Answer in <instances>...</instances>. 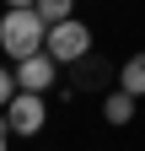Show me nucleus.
<instances>
[{
	"mask_svg": "<svg viewBox=\"0 0 145 151\" xmlns=\"http://www.w3.org/2000/svg\"><path fill=\"white\" fill-rule=\"evenodd\" d=\"M54 81H59V60H54L48 49L27 54V60H16V86H22V92H48Z\"/></svg>",
	"mask_w": 145,
	"mask_h": 151,
	"instance_id": "20e7f679",
	"label": "nucleus"
},
{
	"mask_svg": "<svg viewBox=\"0 0 145 151\" xmlns=\"http://www.w3.org/2000/svg\"><path fill=\"white\" fill-rule=\"evenodd\" d=\"M48 38V22L38 16V6H6L0 16V49H6V60H27V54H38Z\"/></svg>",
	"mask_w": 145,
	"mask_h": 151,
	"instance_id": "f257e3e1",
	"label": "nucleus"
},
{
	"mask_svg": "<svg viewBox=\"0 0 145 151\" xmlns=\"http://www.w3.org/2000/svg\"><path fill=\"white\" fill-rule=\"evenodd\" d=\"M16 97V70H6V60H0V108H6Z\"/></svg>",
	"mask_w": 145,
	"mask_h": 151,
	"instance_id": "6e6552de",
	"label": "nucleus"
},
{
	"mask_svg": "<svg viewBox=\"0 0 145 151\" xmlns=\"http://www.w3.org/2000/svg\"><path fill=\"white\" fill-rule=\"evenodd\" d=\"M0 119H6L11 135H38L43 119H48V103H43V92H22V86H16V97L0 108Z\"/></svg>",
	"mask_w": 145,
	"mask_h": 151,
	"instance_id": "7ed1b4c3",
	"label": "nucleus"
},
{
	"mask_svg": "<svg viewBox=\"0 0 145 151\" xmlns=\"http://www.w3.org/2000/svg\"><path fill=\"white\" fill-rule=\"evenodd\" d=\"M6 6H32V0H6Z\"/></svg>",
	"mask_w": 145,
	"mask_h": 151,
	"instance_id": "9d476101",
	"label": "nucleus"
},
{
	"mask_svg": "<svg viewBox=\"0 0 145 151\" xmlns=\"http://www.w3.org/2000/svg\"><path fill=\"white\" fill-rule=\"evenodd\" d=\"M118 86H124V92H134V97H145V49H134L129 60H124V70H118Z\"/></svg>",
	"mask_w": 145,
	"mask_h": 151,
	"instance_id": "423d86ee",
	"label": "nucleus"
},
{
	"mask_svg": "<svg viewBox=\"0 0 145 151\" xmlns=\"http://www.w3.org/2000/svg\"><path fill=\"white\" fill-rule=\"evenodd\" d=\"M134 103H140V97H134V92H124V86H118V92H107L102 119H107V124H129V119H134Z\"/></svg>",
	"mask_w": 145,
	"mask_h": 151,
	"instance_id": "39448f33",
	"label": "nucleus"
},
{
	"mask_svg": "<svg viewBox=\"0 0 145 151\" xmlns=\"http://www.w3.org/2000/svg\"><path fill=\"white\" fill-rule=\"evenodd\" d=\"M6 140H11V129H6V119H0V151H6Z\"/></svg>",
	"mask_w": 145,
	"mask_h": 151,
	"instance_id": "1a4fd4ad",
	"label": "nucleus"
},
{
	"mask_svg": "<svg viewBox=\"0 0 145 151\" xmlns=\"http://www.w3.org/2000/svg\"><path fill=\"white\" fill-rule=\"evenodd\" d=\"M38 6V16L54 27V22H65V16H75V0H32Z\"/></svg>",
	"mask_w": 145,
	"mask_h": 151,
	"instance_id": "0eeeda50",
	"label": "nucleus"
},
{
	"mask_svg": "<svg viewBox=\"0 0 145 151\" xmlns=\"http://www.w3.org/2000/svg\"><path fill=\"white\" fill-rule=\"evenodd\" d=\"M43 49H48L59 65H75V60H86V54H92V27L75 22V16H65V22H54V27H48Z\"/></svg>",
	"mask_w": 145,
	"mask_h": 151,
	"instance_id": "f03ea898",
	"label": "nucleus"
}]
</instances>
